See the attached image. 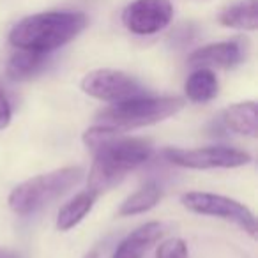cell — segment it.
Segmentation results:
<instances>
[{
  "label": "cell",
  "mask_w": 258,
  "mask_h": 258,
  "mask_svg": "<svg viewBox=\"0 0 258 258\" xmlns=\"http://www.w3.org/2000/svg\"><path fill=\"white\" fill-rule=\"evenodd\" d=\"M184 104L186 101L179 96L152 97L145 94V96L122 101V103L106 108L99 113V118L101 124H106L120 133H125L129 129L144 127V125L165 120V118L179 113Z\"/></svg>",
  "instance_id": "obj_4"
},
{
  "label": "cell",
  "mask_w": 258,
  "mask_h": 258,
  "mask_svg": "<svg viewBox=\"0 0 258 258\" xmlns=\"http://www.w3.org/2000/svg\"><path fill=\"white\" fill-rule=\"evenodd\" d=\"M87 16L78 11H48L27 16L9 32V43L18 50L51 53L73 41L87 27Z\"/></svg>",
  "instance_id": "obj_2"
},
{
  "label": "cell",
  "mask_w": 258,
  "mask_h": 258,
  "mask_svg": "<svg viewBox=\"0 0 258 258\" xmlns=\"http://www.w3.org/2000/svg\"><path fill=\"white\" fill-rule=\"evenodd\" d=\"M163 156L172 165L191 170L209 168H239L251 161L247 152L226 145H212V147L198 149H165Z\"/></svg>",
  "instance_id": "obj_6"
},
{
  "label": "cell",
  "mask_w": 258,
  "mask_h": 258,
  "mask_svg": "<svg viewBox=\"0 0 258 258\" xmlns=\"http://www.w3.org/2000/svg\"><path fill=\"white\" fill-rule=\"evenodd\" d=\"M180 204L195 214L212 216V218L235 223L251 237H256V218H254V214L246 205L233 200V198L205 193V191H189V193H184L180 197Z\"/></svg>",
  "instance_id": "obj_5"
},
{
  "label": "cell",
  "mask_w": 258,
  "mask_h": 258,
  "mask_svg": "<svg viewBox=\"0 0 258 258\" xmlns=\"http://www.w3.org/2000/svg\"><path fill=\"white\" fill-rule=\"evenodd\" d=\"M83 258H99V251L97 249H92V251H89V253L85 254Z\"/></svg>",
  "instance_id": "obj_20"
},
{
  "label": "cell",
  "mask_w": 258,
  "mask_h": 258,
  "mask_svg": "<svg viewBox=\"0 0 258 258\" xmlns=\"http://www.w3.org/2000/svg\"><path fill=\"white\" fill-rule=\"evenodd\" d=\"M161 200V187L156 182H147L145 186H142L137 193H133L131 197H127L122 202L120 209L117 214L120 218H127V216H138L144 212L154 209Z\"/></svg>",
  "instance_id": "obj_16"
},
{
  "label": "cell",
  "mask_w": 258,
  "mask_h": 258,
  "mask_svg": "<svg viewBox=\"0 0 258 258\" xmlns=\"http://www.w3.org/2000/svg\"><path fill=\"white\" fill-rule=\"evenodd\" d=\"M82 177L83 170L80 166H66L32 177L11 191L8 198L9 209L20 216L32 214L76 186Z\"/></svg>",
  "instance_id": "obj_3"
},
{
  "label": "cell",
  "mask_w": 258,
  "mask_h": 258,
  "mask_svg": "<svg viewBox=\"0 0 258 258\" xmlns=\"http://www.w3.org/2000/svg\"><path fill=\"white\" fill-rule=\"evenodd\" d=\"M165 230V225L159 221H151L138 226L125 239H122L111 258H142L152 244L161 239Z\"/></svg>",
  "instance_id": "obj_10"
},
{
  "label": "cell",
  "mask_w": 258,
  "mask_h": 258,
  "mask_svg": "<svg viewBox=\"0 0 258 258\" xmlns=\"http://www.w3.org/2000/svg\"><path fill=\"white\" fill-rule=\"evenodd\" d=\"M92 168L89 172V191L96 197L110 191L152 156V142L142 137L110 138L96 149Z\"/></svg>",
  "instance_id": "obj_1"
},
{
  "label": "cell",
  "mask_w": 258,
  "mask_h": 258,
  "mask_svg": "<svg viewBox=\"0 0 258 258\" xmlns=\"http://www.w3.org/2000/svg\"><path fill=\"white\" fill-rule=\"evenodd\" d=\"M156 258H187V246L182 239L172 237L159 244Z\"/></svg>",
  "instance_id": "obj_17"
},
{
  "label": "cell",
  "mask_w": 258,
  "mask_h": 258,
  "mask_svg": "<svg viewBox=\"0 0 258 258\" xmlns=\"http://www.w3.org/2000/svg\"><path fill=\"white\" fill-rule=\"evenodd\" d=\"M96 195L92 191H83V193H78L75 198L68 202L64 207L58 211L57 216V228L60 232H68V230L75 228L94 207V202H96Z\"/></svg>",
  "instance_id": "obj_15"
},
{
  "label": "cell",
  "mask_w": 258,
  "mask_h": 258,
  "mask_svg": "<svg viewBox=\"0 0 258 258\" xmlns=\"http://www.w3.org/2000/svg\"><path fill=\"white\" fill-rule=\"evenodd\" d=\"M184 90H186L187 99L193 103H209L218 96L219 83L211 69L198 68L187 76Z\"/></svg>",
  "instance_id": "obj_14"
},
{
  "label": "cell",
  "mask_w": 258,
  "mask_h": 258,
  "mask_svg": "<svg viewBox=\"0 0 258 258\" xmlns=\"http://www.w3.org/2000/svg\"><path fill=\"white\" fill-rule=\"evenodd\" d=\"M219 23L230 29L256 30L258 0H237L219 13Z\"/></svg>",
  "instance_id": "obj_13"
},
{
  "label": "cell",
  "mask_w": 258,
  "mask_h": 258,
  "mask_svg": "<svg viewBox=\"0 0 258 258\" xmlns=\"http://www.w3.org/2000/svg\"><path fill=\"white\" fill-rule=\"evenodd\" d=\"M48 66V53H39L32 50H18L8 62L9 80L13 82H25L37 76Z\"/></svg>",
  "instance_id": "obj_12"
},
{
  "label": "cell",
  "mask_w": 258,
  "mask_h": 258,
  "mask_svg": "<svg viewBox=\"0 0 258 258\" xmlns=\"http://www.w3.org/2000/svg\"><path fill=\"white\" fill-rule=\"evenodd\" d=\"M247 57V41L246 39H230L223 43H212L202 46L189 55L187 62L191 68H221L230 69L239 66Z\"/></svg>",
  "instance_id": "obj_9"
},
{
  "label": "cell",
  "mask_w": 258,
  "mask_h": 258,
  "mask_svg": "<svg viewBox=\"0 0 258 258\" xmlns=\"http://www.w3.org/2000/svg\"><path fill=\"white\" fill-rule=\"evenodd\" d=\"M0 258H20L18 253L11 249H4V247H0Z\"/></svg>",
  "instance_id": "obj_19"
},
{
  "label": "cell",
  "mask_w": 258,
  "mask_h": 258,
  "mask_svg": "<svg viewBox=\"0 0 258 258\" xmlns=\"http://www.w3.org/2000/svg\"><path fill=\"white\" fill-rule=\"evenodd\" d=\"M187 32H189V27L184 25V34H187ZM189 39H191V36H182V44L184 43H189Z\"/></svg>",
  "instance_id": "obj_21"
},
{
  "label": "cell",
  "mask_w": 258,
  "mask_h": 258,
  "mask_svg": "<svg viewBox=\"0 0 258 258\" xmlns=\"http://www.w3.org/2000/svg\"><path fill=\"white\" fill-rule=\"evenodd\" d=\"M173 6L170 0H135L122 13V23L137 36H152L170 25Z\"/></svg>",
  "instance_id": "obj_8"
},
{
  "label": "cell",
  "mask_w": 258,
  "mask_h": 258,
  "mask_svg": "<svg viewBox=\"0 0 258 258\" xmlns=\"http://www.w3.org/2000/svg\"><path fill=\"white\" fill-rule=\"evenodd\" d=\"M80 87L87 96L111 104L147 94L137 78L124 71H117V69H96V71L87 73Z\"/></svg>",
  "instance_id": "obj_7"
},
{
  "label": "cell",
  "mask_w": 258,
  "mask_h": 258,
  "mask_svg": "<svg viewBox=\"0 0 258 258\" xmlns=\"http://www.w3.org/2000/svg\"><path fill=\"white\" fill-rule=\"evenodd\" d=\"M11 118H13L11 103H9L6 90L2 89V85H0V131L11 124Z\"/></svg>",
  "instance_id": "obj_18"
},
{
  "label": "cell",
  "mask_w": 258,
  "mask_h": 258,
  "mask_svg": "<svg viewBox=\"0 0 258 258\" xmlns=\"http://www.w3.org/2000/svg\"><path fill=\"white\" fill-rule=\"evenodd\" d=\"M223 122L228 129L244 137H258V108L254 101L233 103L223 111Z\"/></svg>",
  "instance_id": "obj_11"
}]
</instances>
